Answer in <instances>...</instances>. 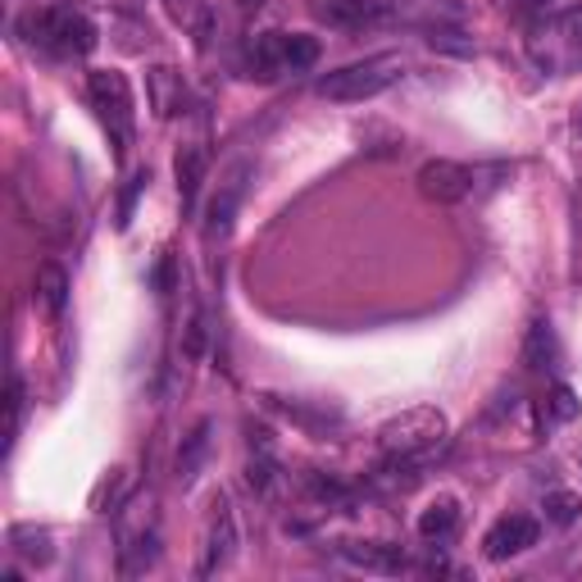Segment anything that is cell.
<instances>
[{"instance_id": "1", "label": "cell", "mask_w": 582, "mask_h": 582, "mask_svg": "<svg viewBox=\"0 0 582 582\" xmlns=\"http://www.w3.org/2000/svg\"><path fill=\"white\" fill-rule=\"evenodd\" d=\"M450 437V423L442 410L433 406H414L406 414H396L378 427V446L387 455H401V459H419V465H427Z\"/></svg>"}, {"instance_id": "2", "label": "cell", "mask_w": 582, "mask_h": 582, "mask_svg": "<svg viewBox=\"0 0 582 582\" xmlns=\"http://www.w3.org/2000/svg\"><path fill=\"white\" fill-rule=\"evenodd\" d=\"M401 73H406L401 55H369V59H360V65H346V69L319 78V96L336 101V105H360V101L383 96Z\"/></svg>"}, {"instance_id": "3", "label": "cell", "mask_w": 582, "mask_h": 582, "mask_svg": "<svg viewBox=\"0 0 582 582\" xmlns=\"http://www.w3.org/2000/svg\"><path fill=\"white\" fill-rule=\"evenodd\" d=\"M87 96H91V105H96L101 124L110 128L114 150L124 156V150L133 146V87H128V78L118 69H91L87 73Z\"/></svg>"}, {"instance_id": "4", "label": "cell", "mask_w": 582, "mask_h": 582, "mask_svg": "<svg viewBox=\"0 0 582 582\" xmlns=\"http://www.w3.org/2000/svg\"><path fill=\"white\" fill-rule=\"evenodd\" d=\"M33 42L42 46V50H50V55H91L96 50V23H91L82 10H73V5H55V10H42V14H33Z\"/></svg>"}, {"instance_id": "5", "label": "cell", "mask_w": 582, "mask_h": 582, "mask_svg": "<svg viewBox=\"0 0 582 582\" xmlns=\"http://www.w3.org/2000/svg\"><path fill=\"white\" fill-rule=\"evenodd\" d=\"M232 550H237V514H232V501L224 492H214L205 541H201V560H196V578H214L232 560Z\"/></svg>"}, {"instance_id": "6", "label": "cell", "mask_w": 582, "mask_h": 582, "mask_svg": "<svg viewBox=\"0 0 582 582\" xmlns=\"http://www.w3.org/2000/svg\"><path fill=\"white\" fill-rule=\"evenodd\" d=\"M156 546H160V528H156V514H141V501L133 505V514L124 518V528H118V564L124 573H146L156 564Z\"/></svg>"}, {"instance_id": "7", "label": "cell", "mask_w": 582, "mask_h": 582, "mask_svg": "<svg viewBox=\"0 0 582 582\" xmlns=\"http://www.w3.org/2000/svg\"><path fill=\"white\" fill-rule=\"evenodd\" d=\"M419 192L437 205H455L473 196V164H455V160H427L419 169Z\"/></svg>"}, {"instance_id": "8", "label": "cell", "mask_w": 582, "mask_h": 582, "mask_svg": "<svg viewBox=\"0 0 582 582\" xmlns=\"http://www.w3.org/2000/svg\"><path fill=\"white\" fill-rule=\"evenodd\" d=\"M247 196V164H237L224 182L219 192H214L209 209H205V241H224L232 232V219H237V205Z\"/></svg>"}, {"instance_id": "9", "label": "cell", "mask_w": 582, "mask_h": 582, "mask_svg": "<svg viewBox=\"0 0 582 582\" xmlns=\"http://www.w3.org/2000/svg\"><path fill=\"white\" fill-rule=\"evenodd\" d=\"M537 518H524V514H510V518H501V524L482 537V550H487V560H510V556H518V550H528V546H537Z\"/></svg>"}, {"instance_id": "10", "label": "cell", "mask_w": 582, "mask_h": 582, "mask_svg": "<svg viewBox=\"0 0 582 582\" xmlns=\"http://www.w3.org/2000/svg\"><path fill=\"white\" fill-rule=\"evenodd\" d=\"M146 96H150V110H156V118H178L182 110H187V82H182L178 69L169 65H156L146 73Z\"/></svg>"}, {"instance_id": "11", "label": "cell", "mask_w": 582, "mask_h": 582, "mask_svg": "<svg viewBox=\"0 0 582 582\" xmlns=\"http://www.w3.org/2000/svg\"><path fill=\"white\" fill-rule=\"evenodd\" d=\"M336 556L355 569H369V573H401L410 569L406 550L401 546H387V541H342L336 546Z\"/></svg>"}, {"instance_id": "12", "label": "cell", "mask_w": 582, "mask_h": 582, "mask_svg": "<svg viewBox=\"0 0 582 582\" xmlns=\"http://www.w3.org/2000/svg\"><path fill=\"white\" fill-rule=\"evenodd\" d=\"M315 19L319 23H328V27H364L369 19H378V5L374 0H315Z\"/></svg>"}, {"instance_id": "13", "label": "cell", "mask_w": 582, "mask_h": 582, "mask_svg": "<svg viewBox=\"0 0 582 582\" xmlns=\"http://www.w3.org/2000/svg\"><path fill=\"white\" fill-rule=\"evenodd\" d=\"M164 10H169V19L182 27V33L196 37L201 50L209 46V37H214V10H209V0H164Z\"/></svg>"}, {"instance_id": "14", "label": "cell", "mask_w": 582, "mask_h": 582, "mask_svg": "<svg viewBox=\"0 0 582 582\" xmlns=\"http://www.w3.org/2000/svg\"><path fill=\"white\" fill-rule=\"evenodd\" d=\"M33 300L42 305V315L59 319V315H65V305H69V273L59 264H42L37 283H33Z\"/></svg>"}, {"instance_id": "15", "label": "cell", "mask_w": 582, "mask_h": 582, "mask_svg": "<svg viewBox=\"0 0 582 582\" xmlns=\"http://www.w3.org/2000/svg\"><path fill=\"white\" fill-rule=\"evenodd\" d=\"M209 433H214V423L209 419H201L187 437H182V446H178V465H173V473H178V482L187 487V482H196V473H201V465H205V455H209Z\"/></svg>"}, {"instance_id": "16", "label": "cell", "mask_w": 582, "mask_h": 582, "mask_svg": "<svg viewBox=\"0 0 582 582\" xmlns=\"http://www.w3.org/2000/svg\"><path fill=\"white\" fill-rule=\"evenodd\" d=\"M205 150L201 146H182L178 150V160H173V173H178V196H182V209H192L196 205V192H201V182H205Z\"/></svg>"}, {"instance_id": "17", "label": "cell", "mask_w": 582, "mask_h": 582, "mask_svg": "<svg viewBox=\"0 0 582 582\" xmlns=\"http://www.w3.org/2000/svg\"><path fill=\"white\" fill-rule=\"evenodd\" d=\"M10 546L27 564H50L55 560V546H50V528H37V524H14L10 528Z\"/></svg>"}, {"instance_id": "18", "label": "cell", "mask_w": 582, "mask_h": 582, "mask_svg": "<svg viewBox=\"0 0 582 582\" xmlns=\"http://www.w3.org/2000/svg\"><path fill=\"white\" fill-rule=\"evenodd\" d=\"M556 355H560L556 332H550L546 319H537V323L528 328V342H524V364H528L533 374H541V369H550V364H556Z\"/></svg>"}, {"instance_id": "19", "label": "cell", "mask_w": 582, "mask_h": 582, "mask_svg": "<svg viewBox=\"0 0 582 582\" xmlns=\"http://www.w3.org/2000/svg\"><path fill=\"white\" fill-rule=\"evenodd\" d=\"M455 524H459V505L450 501V497H442V501H433L423 514H419V537H427V541H446L450 533H455Z\"/></svg>"}, {"instance_id": "20", "label": "cell", "mask_w": 582, "mask_h": 582, "mask_svg": "<svg viewBox=\"0 0 582 582\" xmlns=\"http://www.w3.org/2000/svg\"><path fill=\"white\" fill-rule=\"evenodd\" d=\"M251 65L260 69V78H273L278 69H287V33H264V37H255Z\"/></svg>"}, {"instance_id": "21", "label": "cell", "mask_w": 582, "mask_h": 582, "mask_svg": "<svg viewBox=\"0 0 582 582\" xmlns=\"http://www.w3.org/2000/svg\"><path fill=\"white\" fill-rule=\"evenodd\" d=\"M247 487L255 497H269L273 487H278V459H273V450H251L247 459Z\"/></svg>"}, {"instance_id": "22", "label": "cell", "mask_w": 582, "mask_h": 582, "mask_svg": "<svg viewBox=\"0 0 582 582\" xmlns=\"http://www.w3.org/2000/svg\"><path fill=\"white\" fill-rule=\"evenodd\" d=\"M514 178V164L505 160H487V164H473V201H487V196H497L505 182Z\"/></svg>"}, {"instance_id": "23", "label": "cell", "mask_w": 582, "mask_h": 582, "mask_svg": "<svg viewBox=\"0 0 582 582\" xmlns=\"http://www.w3.org/2000/svg\"><path fill=\"white\" fill-rule=\"evenodd\" d=\"M578 410H582L578 391H573V387H564V383H556V387H550L546 406H541V414H546L550 423H573V419H578Z\"/></svg>"}, {"instance_id": "24", "label": "cell", "mask_w": 582, "mask_h": 582, "mask_svg": "<svg viewBox=\"0 0 582 582\" xmlns=\"http://www.w3.org/2000/svg\"><path fill=\"white\" fill-rule=\"evenodd\" d=\"M541 510H546V524H556V528H569L573 518L582 514V497H578V492H550Z\"/></svg>"}, {"instance_id": "25", "label": "cell", "mask_w": 582, "mask_h": 582, "mask_svg": "<svg viewBox=\"0 0 582 582\" xmlns=\"http://www.w3.org/2000/svg\"><path fill=\"white\" fill-rule=\"evenodd\" d=\"M427 46L442 50V55H455V59H469L478 50L473 37H465L459 27H433V33H427Z\"/></svg>"}, {"instance_id": "26", "label": "cell", "mask_w": 582, "mask_h": 582, "mask_svg": "<svg viewBox=\"0 0 582 582\" xmlns=\"http://www.w3.org/2000/svg\"><path fill=\"white\" fill-rule=\"evenodd\" d=\"M319 65V37L292 33L287 37V69H315Z\"/></svg>"}, {"instance_id": "27", "label": "cell", "mask_w": 582, "mask_h": 582, "mask_svg": "<svg viewBox=\"0 0 582 582\" xmlns=\"http://www.w3.org/2000/svg\"><path fill=\"white\" fill-rule=\"evenodd\" d=\"M146 182H150V173H146V169H137V173L128 178L124 201H118V228H128V224H133V205H137V196L146 192Z\"/></svg>"}, {"instance_id": "28", "label": "cell", "mask_w": 582, "mask_h": 582, "mask_svg": "<svg viewBox=\"0 0 582 582\" xmlns=\"http://www.w3.org/2000/svg\"><path fill=\"white\" fill-rule=\"evenodd\" d=\"M23 378L19 374H10V446L19 442V427H23Z\"/></svg>"}, {"instance_id": "29", "label": "cell", "mask_w": 582, "mask_h": 582, "mask_svg": "<svg viewBox=\"0 0 582 582\" xmlns=\"http://www.w3.org/2000/svg\"><path fill=\"white\" fill-rule=\"evenodd\" d=\"M201 351H205V323H201V315H192V323H187V342H182V355L196 360Z\"/></svg>"}, {"instance_id": "30", "label": "cell", "mask_w": 582, "mask_h": 582, "mask_svg": "<svg viewBox=\"0 0 582 582\" xmlns=\"http://www.w3.org/2000/svg\"><path fill=\"white\" fill-rule=\"evenodd\" d=\"M569 137H573V150H582V101L573 105V118H569Z\"/></svg>"}, {"instance_id": "31", "label": "cell", "mask_w": 582, "mask_h": 582, "mask_svg": "<svg viewBox=\"0 0 582 582\" xmlns=\"http://www.w3.org/2000/svg\"><path fill=\"white\" fill-rule=\"evenodd\" d=\"M237 5L247 10V14H255V10H264V0H237Z\"/></svg>"}]
</instances>
